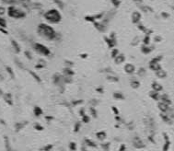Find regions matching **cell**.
<instances>
[{
    "mask_svg": "<svg viewBox=\"0 0 174 151\" xmlns=\"http://www.w3.org/2000/svg\"><path fill=\"white\" fill-rule=\"evenodd\" d=\"M38 33L42 37L45 38L47 40H50V41L55 40L56 38V33L55 30L51 26H49V25L44 24V23H42L38 26Z\"/></svg>",
    "mask_w": 174,
    "mask_h": 151,
    "instance_id": "cell-1",
    "label": "cell"
},
{
    "mask_svg": "<svg viewBox=\"0 0 174 151\" xmlns=\"http://www.w3.org/2000/svg\"><path fill=\"white\" fill-rule=\"evenodd\" d=\"M44 18L47 21L51 23H59L62 19L60 12L56 9H50L44 14Z\"/></svg>",
    "mask_w": 174,
    "mask_h": 151,
    "instance_id": "cell-2",
    "label": "cell"
},
{
    "mask_svg": "<svg viewBox=\"0 0 174 151\" xmlns=\"http://www.w3.org/2000/svg\"><path fill=\"white\" fill-rule=\"evenodd\" d=\"M7 15L10 18H13V19H22L26 16L25 12H23L22 10H20L19 8L14 6H10L7 8Z\"/></svg>",
    "mask_w": 174,
    "mask_h": 151,
    "instance_id": "cell-3",
    "label": "cell"
},
{
    "mask_svg": "<svg viewBox=\"0 0 174 151\" xmlns=\"http://www.w3.org/2000/svg\"><path fill=\"white\" fill-rule=\"evenodd\" d=\"M34 49H35V51L37 53H39L40 55H45V56H48L50 55V54H51V52H50V50L43 44H41V43H34L33 45Z\"/></svg>",
    "mask_w": 174,
    "mask_h": 151,
    "instance_id": "cell-4",
    "label": "cell"
},
{
    "mask_svg": "<svg viewBox=\"0 0 174 151\" xmlns=\"http://www.w3.org/2000/svg\"><path fill=\"white\" fill-rule=\"evenodd\" d=\"M162 59V57L161 56H157L155 58H153L150 63H149V68L154 70V71H158L159 69H161V67L159 65V61Z\"/></svg>",
    "mask_w": 174,
    "mask_h": 151,
    "instance_id": "cell-5",
    "label": "cell"
},
{
    "mask_svg": "<svg viewBox=\"0 0 174 151\" xmlns=\"http://www.w3.org/2000/svg\"><path fill=\"white\" fill-rule=\"evenodd\" d=\"M54 83L56 84L57 86H62V84H64L63 77L60 74H55L54 75Z\"/></svg>",
    "mask_w": 174,
    "mask_h": 151,
    "instance_id": "cell-6",
    "label": "cell"
},
{
    "mask_svg": "<svg viewBox=\"0 0 174 151\" xmlns=\"http://www.w3.org/2000/svg\"><path fill=\"white\" fill-rule=\"evenodd\" d=\"M159 99H160L162 102H164V103H166L167 105H169V106L171 105V99H170V97H169L168 94H162V95H160V96H159Z\"/></svg>",
    "mask_w": 174,
    "mask_h": 151,
    "instance_id": "cell-7",
    "label": "cell"
},
{
    "mask_svg": "<svg viewBox=\"0 0 174 151\" xmlns=\"http://www.w3.org/2000/svg\"><path fill=\"white\" fill-rule=\"evenodd\" d=\"M141 19V14L138 11H134L132 14V20L134 23H138L139 20Z\"/></svg>",
    "mask_w": 174,
    "mask_h": 151,
    "instance_id": "cell-8",
    "label": "cell"
},
{
    "mask_svg": "<svg viewBox=\"0 0 174 151\" xmlns=\"http://www.w3.org/2000/svg\"><path fill=\"white\" fill-rule=\"evenodd\" d=\"M124 71H125V73L131 75V74H133L135 71V67L132 64H126L125 66H124Z\"/></svg>",
    "mask_w": 174,
    "mask_h": 151,
    "instance_id": "cell-9",
    "label": "cell"
},
{
    "mask_svg": "<svg viewBox=\"0 0 174 151\" xmlns=\"http://www.w3.org/2000/svg\"><path fill=\"white\" fill-rule=\"evenodd\" d=\"M158 108L160 109V111H162V112H167L170 109L169 105H167L166 103H164L162 102H158Z\"/></svg>",
    "mask_w": 174,
    "mask_h": 151,
    "instance_id": "cell-10",
    "label": "cell"
},
{
    "mask_svg": "<svg viewBox=\"0 0 174 151\" xmlns=\"http://www.w3.org/2000/svg\"><path fill=\"white\" fill-rule=\"evenodd\" d=\"M152 89H153V90L154 91H157V92H160L161 90H162V86H161L159 83H158V82H153L152 83Z\"/></svg>",
    "mask_w": 174,
    "mask_h": 151,
    "instance_id": "cell-11",
    "label": "cell"
},
{
    "mask_svg": "<svg viewBox=\"0 0 174 151\" xmlns=\"http://www.w3.org/2000/svg\"><path fill=\"white\" fill-rule=\"evenodd\" d=\"M124 60H125V57H124L123 55H118L114 58V62H115V64H117V65L122 64V63L124 62Z\"/></svg>",
    "mask_w": 174,
    "mask_h": 151,
    "instance_id": "cell-12",
    "label": "cell"
},
{
    "mask_svg": "<svg viewBox=\"0 0 174 151\" xmlns=\"http://www.w3.org/2000/svg\"><path fill=\"white\" fill-rule=\"evenodd\" d=\"M156 76L159 78H165L167 77V73L163 69H159V70L156 71Z\"/></svg>",
    "mask_w": 174,
    "mask_h": 151,
    "instance_id": "cell-13",
    "label": "cell"
},
{
    "mask_svg": "<svg viewBox=\"0 0 174 151\" xmlns=\"http://www.w3.org/2000/svg\"><path fill=\"white\" fill-rule=\"evenodd\" d=\"M3 97H4V99H5V100L6 102L9 104V105H12V96H11V94L10 93H5L4 95H3Z\"/></svg>",
    "mask_w": 174,
    "mask_h": 151,
    "instance_id": "cell-14",
    "label": "cell"
},
{
    "mask_svg": "<svg viewBox=\"0 0 174 151\" xmlns=\"http://www.w3.org/2000/svg\"><path fill=\"white\" fill-rule=\"evenodd\" d=\"M134 147H137V148H140V147H144L143 142L139 139L138 137H136L135 139H134Z\"/></svg>",
    "mask_w": 174,
    "mask_h": 151,
    "instance_id": "cell-15",
    "label": "cell"
},
{
    "mask_svg": "<svg viewBox=\"0 0 174 151\" xmlns=\"http://www.w3.org/2000/svg\"><path fill=\"white\" fill-rule=\"evenodd\" d=\"M159 92H157V91H150L149 92V97L150 98H152L153 99H155V100H158L159 99Z\"/></svg>",
    "mask_w": 174,
    "mask_h": 151,
    "instance_id": "cell-16",
    "label": "cell"
},
{
    "mask_svg": "<svg viewBox=\"0 0 174 151\" xmlns=\"http://www.w3.org/2000/svg\"><path fill=\"white\" fill-rule=\"evenodd\" d=\"M11 44H12V46H13V48L15 49L16 53H19L20 52V47H19V45L18 44V43L15 40L11 41Z\"/></svg>",
    "mask_w": 174,
    "mask_h": 151,
    "instance_id": "cell-17",
    "label": "cell"
},
{
    "mask_svg": "<svg viewBox=\"0 0 174 151\" xmlns=\"http://www.w3.org/2000/svg\"><path fill=\"white\" fill-rule=\"evenodd\" d=\"M130 84H131V87H133V89H138V87H140V82L135 80V79H132Z\"/></svg>",
    "mask_w": 174,
    "mask_h": 151,
    "instance_id": "cell-18",
    "label": "cell"
},
{
    "mask_svg": "<svg viewBox=\"0 0 174 151\" xmlns=\"http://www.w3.org/2000/svg\"><path fill=\"white\" fill-rule=\"evenodd\" d=\"M63 72H64V75L66 76V77H71V76L74 75V72L71 70V68H65L63 70Z\"/></svg>",
    "mask_w": 174,
    "mask_h": 151,
    "instance_id": "cell-19",
    "label": "cell"
},
{
    "mask_svg": "<svg viewBox=\"0 0 174 151\" xmlns=\"http://www.w3.org/2000/svg\"><path fill=\"white\" fill-rule=\"evenodd\" d=\"M42 113H43V110H42L40 107H35V108H34V114H35L36 116L41 115Z\"/></svg>",
    "mask_w": 174,
    "mask_h": 151,
    "instance_id": "cell-20",
    "label": "cell"
},
{
    "mask_svg": "<svg viewBox=\"0 0 174 151\" xmlns=\"http://www.w3.org/2000/svg\"><path fill=\"white\" fill-rule=\"evenodd\" d=\"M114 98L116 99H124V96L122 95V93L115 92V93H114Z\"/></svg>",
    "mask_w": 174,
    "mask_h": 151,
    "instance_id": "cell-21",
    "label": "cell"
},
{
    "mask_svg": "<svg viewBox=\"0 0 174 151\" xmlns=\"http://www.w3.org/2000/svg\"><path fill=\"white\" fill-rule=\"evenodd\" d=\"M0 27L1 28H7V20L2 17H0Z\"/></svg>",
    "mask_w": 174,
    "mask_h": 151,
    "instance_id": "cell-22",
    "label": "cell"
},
{
    "mask_svg": "<svg viewBox=\"0 0 174 151\" xmlns=\"http://www.w3.org/2000/svg\"><path fill=\"white\" fill-rule=\"evenodd\" d=\"M97 136H98L99 139L103 140L104 138L106 137V134H105L104 132H99V133H98V134H97Z\"/></svg>",
    "mask_w": 174,
    "mask_h": 151,
    "instance_id": "cell-23",
    "label": "cell"
},
{
    "mask_svg": "<svg viewBox=\"0 0 174 151\" xmlns=\"http://www.w3.org/2000/svg\"><path fill=\"white\" fill-rule=\"evenodd\" d=\"M152 51V48H148V47H146V46H143L142 47V52L144 53V54H149Z\"/></svg>",
    "mask_w": 174,
    "mask_h": 151,
    "instance_id": "cell-24",
    "label": "cell"
},
{
    "mask_svg": "<svg viewBox=\"0 0 174 151\" xmlns=\"http://www.w3.org/2000/svg\"><path fill=\"white\" fill-rule=\"evenodd\" d=\"M137 75L139 76V77H144V76L146 75V69H145V68H143V67H141V68L138 70Z\"/></svg>",
    "mask_w": 174,
    "mask_h": 151,
    "instance_id": "cell-25",
    "label": "cell"
},
{
    "mask_svg": "<svg viewBox=\"0 0 174 151\" xmlns=\"http://www.w3.org/2000/svg\"><path fill=\"white\" fill-rule=\"evenodd\" d=\"M54 2L56 3V5L60 7V8H64V4L62 0H54Z\"/></svg>",
    "mask_w": 174,
    "mask_h": 151,
    "instance_id": "cell-26",
    "label": "cell"
},
{
    "mask_svg": "<svg viewBox=\"0 0 174 151\" xmlns=\"http://www.w3.org/2000/svg\"><path fill=\"white\" fill-rule=\"evenodd\" d=\"M29 72H30V74L32 76V77H33V78H34L37 81H38V82H41V78H40L39 76H37V75H36L35 73H33L32 71H29Z\"/></svg>",
    "mask_w": 174,
    "mask_h": 151,
    "instance_id": "cell-27",
    "label": "cell"
},
{
    "mask_svg": "<svg viewBox=\"0 0 174 151\" xmlns=\"http://www.w3.org/2000/svg\"><path fill=\"white\" fill-rule=\"evenodd\" d=\"M107 79L110 80V81H113V82H118L119 81L118 78H116V77H111V76H108Z\"/></svg>",
    "mask_w": 174,
    "mask_h": 151,
    "instance_id": "cell-28",
    "label": "cell"
},
{
    "mask_svg": "<svg viewBox=\"0 0 174 151\" xmlns=\"http://www.w3.org/2000/svg\"><path fill=\"white\" fill-rule=\"evenodd\" d=\"M7 73L10 75V77L12 78H15V76H14V73H13V71H12V69L10 68V67H7Z\"/></svg>",
    "mask_w": 174,
    "mask_h": 151,
    "instance_id": "cell-29",
    "label": "cell"
},
{
    "mask_svg": "<svg viewBox=\"0 0 174 151\" xmlns=\"http://www.w3.org/2000/svg\"><path fill=\"white\" fill-rule=\"evenodd\" d=\"M118 55H119V51H118V50L117 49H114L113 52H111V57L115 58Z\"/></svg>",
    "mask_w": 174,
    "mask_h": 151,
    "instance_id": "cell-30",
    "label": "cell"
},
{
    "mask_svg": "<svg viewBox=\"0 0 174 151\" xmlns=\"http://www.w3.org/2000/svg\"><path fill=\"white\" fill-rule=\"evenodd\" d=\"M6 13V8L4 7H0V17H2Z\"/></svg>",
    "mask_w": 174,
    "mask_h": 151,
    "instance_id": "cell-31",
    "label": "cell"
},
{
    "mask_svg": "<svg viewBox=\"0 0 174 151\" xmlns=\"http://www.w3.org/2000/svg\"><path fill=\"white\" fill-rule=\"evenodd\" d=\"M149 40H150V38H149V35H146V38L144 39V43H145V45H147V44L149 43Z\"/></svg>",
    "mask_w": 174,
    "mask_h": 151,
    "instance_id": "cell-32",
    "label": "cell"
},
{
    "mask_svg": "<svg viewBox=\"0 0 174 151\" xmlns=\"http://www.w3.org/2000/svg\"><path fill=\"white\" fill-rule=\"evenodd\" d=\"M3 1L7 4H15L17 2V0H3Z\"/></svg>",
    "mask_w": 174,
    "mask_h": 151,
    "instance_id": "cell-33",
    "label": "cell"
},
{
    "mask_svg": "<svg viewBox=\"0 0 174 151\" xmlns=\"http://www.w3.org/2000/svg\"><path fill=\"white\" fill-rule=\"evenodd\" d=\"M111 2H113V4L115 6V7H118L119 5H120V1H119V0H111Z\"/></svg>",
    "mask_w": 174,
    "mask_h": 151,
    "instance_id": "cell-34",
    "label": "cell"
},
{
    "mask_svg": "<svg viewBox=\"0 0 174 151\" xmlns=\"http://www.w3.org/2000/svg\"><path fill=\"white\" fill-rule=\"evenodd\" d=\"M19 1L21 4H24L25 6L28 5V4L30 3V0H19Z\"/></svg>",
    "mask_w": 174,
    "mask_h": 151,
    "instance_id": "cell-35",
    "label": "cell"
},
{
    "mask_svg": "<svg viewBox=\"0 0 174 151\" xmlns=\"http://www.w3.org/2000/svg\"><path fill=\"white\" fill-rule=\"evenodd\" d=\"M83 121H84V122H87V123H88V122L90 121V119H89V117H88V116H86V115H84Z\"/></svg>",
    "mask_w": 174,
    "mask_h": 151,
    "instance_id": "cell-36",
    "label": "cell"
},
{
    "mask_svg": "<svg viewBox=\"0 0 174 151\" xmlns=\"http://www.w3.org/2000/svg\"><path fill=\"white\" fill-rule=\"evenodd\" d=\"M75 146H76V145H75V143H71V144H70V147H71L73 150L76 149V147H75Z\"/></svg>",
    "mask_w": 174,
    "mask_h": 151,
    "instance_id": "cell-37",
    "label": "cell"
},
{
    "mask_svg": "<svg viewBox=\"0 0 174 151\" xmlns=\"http://www.w3.org/2000/svg\"><path fill=\"white\" fill-rule=\"evenodd\" d=\"M90 111H91V113H92V114H94V116L96 117V111H95L93 108H91V109H90Z\"/></svg>",
    "mask_w": 174,
    "mask_h": 151,
    "instance_id": "cell-38",
    "label": "cell"
},
{
    "mask_svg": "<svg viewBox=\"0 0 174 151\" xmlns=\"http://www.w3.org/2000/svg\"><path fill=\"white\" fill-rule=\"evenodd\" d=\"M81 102H82V100H76V102H73V104H74V105H77L78 103L79 104V103H81Z\"/></svg>",
    "mask_w": 174,
    "mask_h": 151,
    "instance_id": "cell-39",
    "label": "cell"
},
{
    "mask_svg": "<svg viewBox=\"0 0 174 151\" xmlns=\"http://www.w3.org/2000/svg\"><path fill=\"white\" fill-rule=\"evenodd\" d=\"M25 55H28V58H29V59H31V54H30L29 52H26V53H25Z\"/></svg>",
    "mask_w": 174,
    "mask_h": 151,
    "instance_id": "cell-40",
    "label": "cell"
},
{
    "mask_svg": "<svg viewBox=\"0 0 174 151\" xmlns=\"http://www.w3.org/2000/svg\"><path fill=\"white\" fill-rule=\"evenodd\" d=\"M113 110H114V111L116 113V114H118V110H117V108H115V107H113Z\"/></svg>",
    "mask_w": 174,
    "mask_h": 151,
    "instance_id": "cell-41",
    "label": "cell"
},
{
    "mask_svg": "<svg viewBox=\"0 0 174 151\" xmlns=\"http://www.w3.org/2000/svg\"><path fill=\"white\" fill-rule=\"evenodd\" d=\"M97 91H99V92H103V90H102V87H101V89H99H99H97Z\"/></svg>",
    "mask_w": 174,
    "mask_h": 151,
    "instance_id": "cell-42",
    "label": "cell"
},
{
    "mask_svg": "<svg viewBox=\"0 0 174 151\" xmlns=\"http://www.w3.org/2000/svg\"><path fill=\"white\" fill-rule=\"evenodd\" d=\"M162 16H164L165 18H168V17H169L168 14H165V12H163V13H162Z\"/></svg>",
    "mask_w": 174,
    "mask_h": 151,
    "instance_id": "cell-43",
    "label": "cell"
},
{
    "mask_svg": "<svg viewBox=\"0 0 174 151\" xmlns=\"http://www.w3.org/2000/svg\"><path fill=\"white\" fill-rule=\"evenodd\" d=\"M134 2H137V3H141L142 2V0H134Z\"/></svg>",
    "mask_w": 174,
    "mask_h": 151,
    "instance_id": "cell-44",
    "label": "cell"
}]
</instances>
